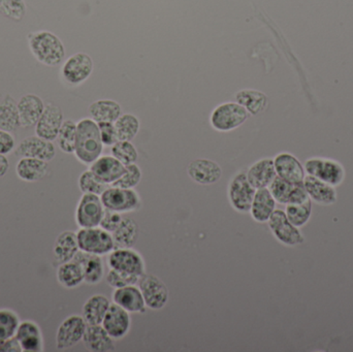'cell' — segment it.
Returning a JSON list of instances; mask_svg holds the SVG:
<instances>
[{
	"label": "cell",
	"mask_w": 353,
	"mask_h": 352,
	"mask_svg": "<svg viewBox=\"0 0 353 352\" xmlns=\"http://www.w3.org/2000/svg\"><path fill=\"white\" fill-rule=\"evenodd\" d=\"M14 339L18 341L22 352L43 351V339L41 328L32 320L20 322Z\"/></svg>",
	"instance_id": "cell-20"
},
{
	"label": "cell",
	"mask_w": 353,
	"mask_h": 352,
	"mask_svg": "<svg viewBox=\"0 0 353 352\" xmlns=\"http://www.w3.org/2000/svg\"><path fill=\"white\" fill-rule=\"evenodd\" d=\"M138 287L149 309L161 310L169 302L170 293L167 285L155 275L145 273L139 279Z\"/></svg>",
	"instance_id": "cell-9"
},
{
	"label": "cell",
	"mask_w": 353,
	"mask_h": 352,
	"mask_svg": "<svg viewBox=\"0 0 353 352\" xmlns=\"http://www.w3.org/2000/svg\"><path fill=\"white\" fill-rule=\"evenodd\" d=\"M114 125L117 132L118 140L130 142L138 136L141 127L140 120L132 114H122L114 122Z\"/></svg>",
	"instance_id": "cell-37"
},
{
	"label": "cell",
	"mask_w": 353,
	"mask_h": 352,
	"mask_svg": "<svg viewBox=\"0 0 353 352\" xmlns=\"http://www.w3.org/2000/svg\"><path fill=\"white\" fill-rule=\"evenodd\" d=\"M101 198L105 209L121 214L136 212L142 207L140 194L134 189L110 186L103 192Z\"/></svg>",
	"instance_id": "cell-5"
},
{
	"label": "cell",
	"mask_w": 353,
	"mask_h": 352,
	"mask_svg": "<svg viewBox=\"0 0 353 352\" xmlns=\"http://www.w3.org/2000/svg\"><path fill=\"white\" fill-rule=\"evenodd\" d=\"M247 179L255 189L268 188L277 177L274 159L263 158L253 163L246 172Z\"/></svg>",
	"instance_id": "cell-25"
},
{
	"label": "cell",
	"mask_w": 353,
	"mask_h": 352,
	"mask_svg": "<svg viewBox=\"0 0 353 352\" xmlns=\"http://www.w3.org/2000/svg\"><path fill=\"white\" fill-rule=\"evenodd\" d=\"M79 244L77 233L74 231H62L56 238L53 246V256L58 264L70 262L74 260L76 254L78 253Z\"/></svg>",
	"instance_id": "cell-29"
},
{
	"label": "cell",
	"mask_w": 353,
	"mask_h": 352,
	"mask_svg": "<svg viewBox=\"0 0 353 352\" xmlns=\"http://www.w3.org/2000/svg\"><path fill=\"white\" fill-rule=\"evenodd\" d=\"M105 210L101 196L83 194L74 213L77 225L80 229L99 227Z\"/></svg>",
	"instance_id": "cell-7"
},
{
	"label": "cell",
	"mask_w": 353,
	"mask_h": 352,
	"mask_svg": "<svg viewBox=\"0 0 353 352\" xmlns=\"http://www.w3.org/2000/svg\"><path fill=\"white\" fill-rule=\"evenodd\" d=\"M87 322L84 318L77 314L66 318L58 327L56 333V349L58 351H68L83 340Z\"/></svg>",
	"instance_id": "cell-10"
},
{
	"label": "cell",
	"mask_w": 353,
	"mask_h": 352,
	"mask_svg": "<svg viewBox=\"0 0 353 352\" xmlns=\"http://www.w3.org/2000/svg\"><path fill=\"white\" fill-rule=\"evenodd\" d=\"M49 173V163L41 159L22 157L17 163L16 174L19 179L28 183L41 181Z\"/></svg>",
	"instance_id": "cell-28"
},
{
	"label": "cell",
	"mask_w": 353,
	"mask_h": 352,
	"mask_svg": "<svg viewBox=\"0 0 353 352\" xmlns=\"http://www.w3.org/2000/svg\"><path fill=\"white\" fill-rule=\"evenodd\" d=\"M112 298H113V303L123 308L128 313L143 314L146 312L147 306L144 297L137 285H128L121 289H116Z\"/></svg>",
	"instance_id": "cell-21"
},
{
	"label": "cell",
	"mask_w": 353,
	"mask_h": 352,
	"mask_svg": "<svg viewBox=\"0 0 353 352\" xmlns=\"http://www.w3.org/2000/svg\"><path fill=\"white\" fill-rule=\"evenodd\" d=\"M249 114L238 103H223L217 105L210 116V124L219 132H230L242 126Z\"/></svg>",
	"instance_id": "cell-3"
},
{
	"label": "cell",
	"mask_w": 353,
	"mask_h": 352,
	"mask_svg": "<svg viewBox=\"0 0 353 352\" xmlns=\"http://www.w3.org/2000/svg\"><path fill=\"white\" fill-rule=\"evenodd\" d=\"M93 72V61L86 53L74 54L64 62L61 76L68 84L78 86L88 80Z\"/></svg>",
	"instance_id": "cell-11"
},
{
	"label": "cell",
	"mask_w": 353,
	"mask_h": 352,
	"mask_svg": "<svg viewBox=\"0 0 353 352\" xmlns=\"http://www.w3.org/2000/svg\"><path fill=\"white\" fill-rule=\"evenodd\" d=\"M268 188L275 198L276 203L279 204H301L309 198L304 182L290 183L277 176Z\"/></svg>",
	"instance_id": "cell-14"
},
{
	"label": "cell",
	"mask_w": 353,
	"mask_h": 352,
	"mask_svg": "<svg viewBox=\"0 0 353 352\" xmlns=\"http://www.w3.org/2000/svg\"><path fill=\"white\" fill-rule=\"evenodd\" d=\"M303 182L309 198L317 204L332 205L337 200V192L330 184L310 175L305 177Z\"/></svg>",
	"instance_id": "cell-30"
},
{
	"label": "cell",
	"mask_w": 353,
	"mask_h": 352,
	"mask_svg": "<svg viewBox=\"0 0 353 352\" xmlns=\"http://www.w3.org/2000/svg\"><path fill=\"white\" fill-rule=\"evenodd\" d=\"M16 142L12 132L0 130V154L8 155L14 150Z\"/></svg>",
	"instance_id": "cell-48"
},
{
	"label": "cell",
	"mask_w": 353,
	"mask_h": 352,
	"mask_svg": "<svg viewBox=\"0 0 353 352\" xmlns=\"http://www.w3.org/2000/svg\"><path fill=\"white\" fill-rule=\"evenodd\" d=\"M275 210L276 200L269 188L256 189L249 211L253 220L257 223L268 222Z\"/></svg>",
	"instance_id": "cell-27"
},
{
	"label": "cell",
	"mask_w": 353,
	"mask_h": 352,
	"mask_svg": "<svg viewBox=\"0 0 353 352\" xmlns=\"http://www.w3.org/2000/svg\"><path fill=\"white\" fill-rule=\"evenodd\" d=\"M99 125L91 118H84L77 123L76 148L74 156L83 165H90L103 154Z\"/></svg>",
	"instance_id": "cell-1"
},
{
	"label": "cell",
	"mask_w": 353,
	"mask_h": 352,
	"mask_svg": "<svg viewBox=\"0 0 353 352\" xmlns=\"http://www.w3.org/2000/svg\"><path fill=\"white\" fill-rule=\"evenodd\" d=\"M101 132V142L103 146L112 147L118 142L117 132H116L115 125L111 122H101L97 123Z\"/></svg>",
	"instance_id": "cell-47"
},
{
	"label": "cell",
	"mask_w": 353,
	"mask_h": 352,
	"mask_svg": "<svg viewBox=\"0 0 353 352\" xmlns=\"http://www.w3.org/2000/svg\"><path fill=\"white\" fill-rule=\"evenodd\" d=\"M14 154L20 157L41 159V161H53L56 155V147L51 141L43 140L37 134L21 141L14 149Z\"/></svg>",
	"instance_id": "cell-16"
},
{
	"label": "cell",
	"mask_w": 353,
	"mask_h": 352,
	"mask_svg": "<svg viewBox=\"0 0 353 352\" xmlns=\"http://www.w3.org/2000/svg\"><path fill=\"white\" fill-rule=\"evenodd\" d=\"M101 326L114 341L121 340L130 333L132 328L130 313L117 304L112 303Z\"/></svg>",
	"instance_id": "cell-17"
},
{
	"label": "cell",
	"mask_w": 353,
	"mask_h": 352,
	"mask_svg": "<svg viewBox=\"0 0 353 352\" xmlns=\"http://www.w3.org/2000/svg\"><path fill=\"white\" fill-rule=\"evenodd\" d=\"M140 277L134 275L125 274V273L118 272V271L110 269L109 272L105 275V280L112 289H121L128 285H138Z\"/></svg>",
	"instance_id": "cell-45"
},
{
	"label": "cell",
	"mask_w": 353,
	"mask_h": 352,
	"mask_svg": "<svg viewBox=\"0 0 353 352\" xmlns=\"http://www.w3.org/2000/svg\"><path fill=\"white\" fill-rule=\"evenodd\" d=\"M111 154L124 165L136 163L139 158L138 150L130 141H118L111 147Z\"/></svg>",
	"instance_id": "cell-41"
},
{
	"label": "cell",
	"mask_w": 353,
	"mask_h": 352,
	"mask_svg": "<svg viewBox=\"0 0 353 352\" xmlns=\"http://www.w3.org/2000/svg\"><path fill=\"white\" fill-rule=\"evenodd\" d=\"M268 225H269L274 237L284 245L296 246L304 242V238L301 235L296 227H294L288 220L284 211H274L268 221Z\"/></svg>",
	"instance_id": "cell-13"
},
{
	"label": "cell",
	"mask_w": 353,
	"mask_h": 352,
	"mask_svg": "<svg viewBox=\"0 0 353 352\" xmlns=\"http://www.w3.org/2000/svg\"><path fill=\"white\" fill-rule=\"evenodd\" d=\"M122 219H123V216H122L121 213L115 212V211L108 210V209H105L99 227H101V229L109 231V233L113 234L114 231L118 229L120 223L122 222Z\"/></svg>",
	"instance_id": "cell-46"
},
{
	"label": "cell",
	"mask_w": 353,
	"mask_h": 352,
	"mask_svg": "<svg viewBox=\"0 0 353 352\" xmlns=\"http://www.w3.org/2000/svg\"><path fill=\"white\" fill-rule=\"evenodd\" d=\"M256 189L247 179L246 172H239L228 184V196L230 206L239 213H248Z\"/></svg>",
	"instance_id": "cell-6"
},
{
	"label": "cell",
	"mask_w": 353,
	"mask_h": 352,
	"mask_svg": "<svg viewBox=\"0 0 353 352\" xmlns=\"http://www.w3.org/2000/svg\"><path fill=\"white\" fill-rule=\"evenodd\" d=\"M111 303L103 295H94L85 302L82 316L87 324H101Z\"/></svg>",
	"instance_id": "cell-31"
},
{
	"label": "cell",
	"mask_w": 353,
	"mask_h": 352,
	"mask_svg": "<svg viewBox=\"0 0 353 352\" xmlns=\"http://www.w3.org/2000/svg\"><path fill=\"white\" fill-rule=\"evenodd\" d=\"M18 314L10 309H0V340L14 338L20 324Z\"/></svg>",
	"instance_id": "cell-40"
},
{
	"label": "cell",
	"mask_w": 353,
	"mask_h": 352,
	"mask_svg": "<svg viewBox=\"0 0 353 352\" xmlns=\"http://www.w3.org/2000/svg\"><path fill=\"white\" fill-rule=\"evenodd\" d=\"M84 273V282L89 285L99 284L105 276V266L101 256L79 250L74 258Z\"/></svg>",
	"instance_id": "cell-24"
},
{
	"label": "cell",
	"mask_w": 353,
	"mask_h": 352,
	"mask_svg": "<svg viewBox=\"0 0 353 352\" xmlns=\"http://www.w3.org/2000/svg\"><path fill=\"white\" fill-rule=\"evenodd\" d=\"M305 169L308 175L332 186L340 185L345 178V172L342 165L331 159H309L305 163Z\"/></svg>",
	"instance_id": "cell-12"
},
{
	"label": "cell",
	"mask_w": 353,
	"mask_h": 352,
	"mask_svg": "<svg viewBox=\"0 0 353 352\" xmlns=\"http://www.w3.org/2000/svg\"><path fill=\"white\" fill-rule=\"evenodd\" d=\"M27 39L31 54L43 65L55 68L63 61L65 48L61 39L51 31H34L29 33Z\"/></svg>",
	"instance_id": "cell-2"
},
{
	"label": "cell",
	"mask_w": 353,
	"mask_h": 352,
	"mask_svg": "<svg viewBox=\"0 0 353 352\" xmlns=\"http://www.w3.org/2000/svg\"><path fill=\"white\" fill-rule=\"evenodd\" d=\"M311 211H312V205L309 198L301 204L286 205L285 214L290 223H292L294 227H300L306 225L307 221L310 218Z\"/></svg>",
	"instance_id": "cell-39"
},
{
	"label": "cell",
	"mask_w": 353,
	"mask_h": 352,
	"mask_svg": "<svg viewBox=\"0 0 353 352\" xmlns=\"http://www.w3.org/2000/svg\"><path fill=\"white\" fill-rule=\"evenodd\" d=\"M0 14L14 22H20L26 14L25 0H0Z\"/></svg>",
	"instance_id": "cell-43"
},
{
	"label": "cell",
	"mask_w": 353,
	"mask_h": 352,
	"mask_svg": "<svg viewBox=\"0 0 353 352\" xmlns=\"http://www.w3.org/2000/svg\"><path fill=\"white\" fill-rule=\"evenodd\" d=\"M274 165L278 177L285 181L290 183H302L304 181V169L294 155L280 153L274 159Z\"/></svg>",
	"instance_id": "cell-23"
},
{
	"label": "cell",
	"mask_w": 353,
	"mask_h": 352,
	"mask_svg": "<svg viewBox=\"0 0 353 352\" xmlns=\"http://www.w3.org/2000/svg\"><path fill=\"white\" fill-rule=\"evenodd\" d=\"M89 169L99 182L111 186L125 174L126 165L112 155H103L91 163Z\"/></svg>",
	"instance_id": "cell-18"
},
{
	"label": "cell",
	"mask_w": 353,
	"mask_h": 352,
	"mask_svg": "<svg viewBox=\"0 0 353 352\" xmlns=\"http://www.w3.org/2000/svg\"><path fill=\"white\" fill-rule=\"evenodd\" d=\"M57 281L66 289H74L84 282V273L82 267L76 260L60 264L56 273Z\"/></svg>",
	"instance_id": "cell-33"
},
{
	"label": "cell",
	"mask_w": 353,
	"mask_h": 352,
	"mask_svg": "<svg viewBox=\"0 0 353 352\" xmlns=\"http://www.w3.org/2000/svg\"><path fill=\"white\" fill-rule=\"evenodd\" d=\"M112 235L116 248H130L138 241L140 229L136 220L130 217H123L122 222Z\"/></svg>",
	"instance_id": "cell-35"
},
{
	"label": "cell",
	"mask_w": 353,
	"mask_h": 352,
	"mask_svg": "<svg viewBox=\"0 0 353 352\" xmlns=\"http://www.w3.org/2000/svg\"><path fill=\"white\" fill-rule=\"evenodd\" d=\"M236 103L242 105L250 115H259L265 111L268 105V97L261 91L244 89L236 92Z\"/></svg>",
	"instance_id": "cell-34"
},
{
	"label": "cell",
	"mask_w": 353,
	"mask_h": 352,
	"mask_svg": "<svg viewBox=\"0 0 353 352\" xmlns=\"http://www.w3.org/2000/svg\"><path fill=\"white\" fill-rule=\"evenodd\" d=\"M78 184L79 188L83 194H97V196H101L103 192L110 187V185L99 182L90 169H87L81 174Z\"/></svg>",
	"instance_id": "cell-42"
},
{
	"label": "cell",
	"mask_w": 353,
	"mask_h": 352,
	"mask_svg": "<svg viewBox=\"0 0 353 352\" xmlns=\"http://www.w3.org/2000/svg\"><path fill=\"white\" fill-rule=\"evenodd\" d=\"M0 352H22V349L14 337L10 340H0Z\"/></svg>",
	"instance_id": "cell-49"
},
{
	"label": "cell",
	"mask_w": 353,
	"mask_h": 352,
	"mask_svg": "<svg viewBox=\"0 0 353 352\" xmlns=\"http://www.w3.org/2000/svg\"><path fill=\"white\" fill-rule=\"evenodd\" d=\"M189 178L199 185H213L222 177V169L215 161L210 159H195L187 167Z\"/></svg>",
	"instance_id": "cell-19"
},
{
	"label": "cell",
	"mask_w": 353,
	"mask_h": 352,
	"mask_svg": "<svg viewBox=\"0 0 353 352\" xmlns=\"http://www.w3.org/2000/svg\"><path fill=\"white\" fill-rule=\"evenodd\" d=\"M89 114L91 119L94 120L97 123H101V122L114 123L122 115V109L117 101L101 99L90 105Z\"/></svg>",
	"instance_id": "cell-32"
},
{
	"label": "cell",
	"mask_w": 353,
	"mask_h": 352,
	"mask_svg": "<svg viewBox=\"0 0 353 352\" xmlns=\"http://www.w3.org/2000/svg\"><path fill=\"white\" fill-rule=\"evenodd\" d=\"M20 126L18 105L10 95H6L0 103V130L12 132Z\"/></svg>",
	"instance_id": "cell-36"
},
{
	"label": "cell",
	"mask_w": 353,
	"mask_h": 352,
	"mask_svg": "<svg viewBox=\"0 0 353 352\" xmlns=\"http://www.w3.org/2000/svg\"><path fill=\"white\" fill-rule=\"evenodd\" d=\"M141 180H142V171L139 165L132 163V165H126L125 174L111 186L134 189L140 184Z\"/></svg>",
	"instance_id": "cell-44"
},
{
	"label": "cell",
	"mask_w": 353,
	"mask_h": 352,
	"mask_svg": "<svg viewBox=\"0 0 353 352\" xmlns=\"http://www.w3.org/2000/svg\"><path fill=\"white\" fill-rule=\"evenodd\" d=\"M110 269L141 277L146 273L144 258L137 250L130 248H115L108 256Z\"/></svg>",
	"instance_id": "cell-8"
},
{
	"label": "cell",
	"mask_w": 353,
	"mask_h": 352,
	"mask_svg": "<svg viewBox=\"0 0 353 352\" xmlns=\"http://www.w3.org/2000/svg\"><path fill=\"white\" fill-rule=\"evenodd\" d=\"M81 251L95 256H109L115 249L113 235L101 227L80 229L77 233Z\"/></svg>",
	"instance_id": "cell-4"
},
{
	"label": "cell",
	"mask_w": 353,
	"mask_h": 352,
	"mask_svg": "<svg viewBox=\"0 0 353 352\" xmlns=\"http://www.w3.org/2000/svg\"><path fill=\"white\" fill-rule=\"evenodd\" d=\"M20 125L22 127L35 126L45 110V103L41 97L35 94H26L17 103Z\"/></svg>",
	"instance_id": "cell-22"
},
{
	"label": "cell",
	"mask_w": 353,
	"mask_h": 352,
	"mask_svg": "<svg viewBox=\"0 0 353 352\" xmlns=\"http://www.w3.org/2000/svg\"><path fill=\"white\" fill-rule=\"evenodd\" d=\"M63 113L58 105L50 103L45 105L43 114L35 124V134L43 140H57L60 128L63 123Z\"/></svg>",
	"instance_id": "cell-15"
},
{
	"label": "cell",
	"mask_w": 353,
	"mask_h": 352,
	"mask_svg": "<svg viewBox=\"0 0 353 352\" xmlns=\"http://www.w3.org/2000/svg\"><path fill=\"white\" fill-rule=\"evenodd\" d=\"M77 123L72 120H64L57 136L58 147L62 152L72 154L76 148Z\"/></svg>",
	"instance_id": "cell-38"
},
{
	"label": "cell",
	"mask_w": 353,
	"mask_h": 352,
	"mask_svg": "<svg viewBox=\"0 0 353 352\" xmlns=\"http://www.w3.org/2000/svg\"><path fill=\"white\" fill-rule=\"evenodd\" d=\"M8 167H10L8 159L6 158V155L0 154V178L6 176V174L8 173Z\"/></svg>",
	"instance_id": "cell-50"
},
{
	"label": "cell",
	"mask_w": 353,
	"mask_h": 352,
	"mask_svg": "<svg viewBox=\"0 0 353 352\" xmlns=\"http://www.w3.org/2000/svg\"><path fill=\"white\" fill-rule=\"evenodd\" d=\"M83 343L89 351L109 352L115 351L114 340L101 324H87Z\"/></svg>",
	"instance_id": "cell-26"
}]
</instances>
